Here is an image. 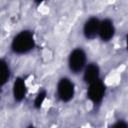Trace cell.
Returning <instances> with one entry per match:
<instances>
[{
  "label": "cell",
  "instance_id": "obj_1",
  "mask_svg": "<svg viewBox=\"0 0 128 128\" xmlns=\"http://www.w3.org/2000/svg\"><path fill=\"white\" fill-rule=\"evenodd\" d=\"M35 45L33 34L29 31H22L18 33L12 40L11 48L17 54H25L33 49Z\"/></svg>",
  "mask_w": 128,
  "mask_h": 128
},
{
  "label": "cell",
  "instance_id": "obj_2",
  "mask_svg": "<svg viewBox=\"0 0 128 128\" xmlns=\"http://www.w3.org/2000/svg\"><path fill=\"white\" fill-rule=\"evenodd\" d=\"M86 63V54L81 48L74 49L68 58V66L69 69L73 73H79L81 72Z\"/></svg>",
  "mask_w": 128,
  "mask_h": 128
},
{
  "label": "cell",
  "instance_id": "obj_3",
  "mask_svg": "<svg viewBox=\"0 0 128 128\" xmlns=\"http://www.w3.org/2000/svg\"><path fill=\"white\" fill-rule=\"evenodd\" d=\"M58 97L63 102L70 101L74 96V84L68 78H62L57 84Z\"/></svg>",
  "mask_w": 128,
  "mask_h": 128
},
{
  "label": "cell",
  "instance_id": "obj_4",
  "mask_svg": "<svg viewBox=\"0 0 128 128\" xmlns=\"http://www.w3.org/2000/svg\"><path fill=\"white\" fill-rule=\"evenodd\" d=\"M104 94H105V85L100 79L89 84L87 96L93 103H96V104L100 103L104 97Z\"/></svg>",
  "mask_w": 128,
  "mask_h": 128
},
{
  "label": "cell",
  "instance_id": "obj_5",
  "mask_svg": "<svg viewBox=\"0 0 128 128\" xmlns=\"http://www.w3.org/2000/svg\"><path fill=\"white\" fill-rule=\"evenodd\" d=\"M99 28L100 21L95 17H91L84 24L83 34L87 39H93L99 34Z\"/></svg>",
  "mask_w": 128,
  "mask_h": 128
},
{
  "label": "cell",
  "instance_id": "obj_6",
  "mask_svg": "<svg viewBox=\"0 0 128 128\" xmlns=\"http://www.w3.org/2000/svg\"><path fill=\"white\" fill-rule=\"evenodd\" d=\"M115 32V28L113 25V22L109 19H105L100 22V28H99V37L102 41H109Z\"/></svg>",
  "mask_w": 128,
  "mask_h": 128
},
{
  "label": "cell",
  "instance_id": "obj_7",
  "mask_svg": "<svg viewBox=\"0 0 128 128\" xmlns=\"http://www.w3.org/2000/svg\"><path fill=\"white\" fill-rule=\"evenodd\" d=\"M99 74H100L99 67L96 64L91 63L85 67L84 73H83V79L86 83L91 84L99 79Z\"/></svg>",
  "mask_w": 128,
  "mask_h": 128
},
{
  "label": "cell",
  "instance_id": "obj_8",
  "mask_svg": "<svg viewBox=\"0 0 128 128\" xmlns=\"http://www.w3.org/2000/svg\"><path fill=\"white\" fill-rule=\"evenodd\" d=\"M26 94V85L22 78H17L13 84V96L16 101H22Z\"/></svg>",
  "mask_w": 128,
  "mask_h": 128
},
{
  "label": "cell",
  "instance_id": "obj_9",
  "mask_svg": "<svg viewBox=\"0 0 128 128\" xmlns=\"http://www.w3.org/2000/svg\"><path fill=\"white\" fill-rule=\"evenodd\" d=\"M10 77V68L6 61H1V83L4 85Z\"/></svg>",
  "mask_w": 128,
  "mask_h": 128
},
{
  "label": "cell",
  "instance_id": "obj_10",
  "mask_svg": "<svg viewBox=\"0 0 128 128\" xmlns=\"http://www.w3.org/2000/svg\"><path fill=\"white\" fill-rule=\"evenodd\" d=\"M45 96H46L45 91H41V92L37 95V97H36V99H35V101H34L35 107H40V106L42 105V103H43V101H44V99H45Z\"/></svg>",
  "mask_w": 128,
  "mask_h": 128
},
{
  "label": "cell",
  "instance_id": "obj_11",
  "mask_svg": "<svg viewBox=\"0 0 128 128\" xmlns=\"http://www.w3.org/2000/svg\"><path fill=\"white\" fill-rule=\"evenodd\" d=\"M110 128H128V123L123 120H118L115 123H113Z\"/></svg>",
  "mask_w": 128,
  "mask_h": 128
},
{
  "label": "cell",
  "instance_id": "obj_12",
  "mask_svg": "<svg viewBox=\"0 0 128 128\" xmlns=\"http://www.w3.org/2000/svg\"><path fill=\"white\" fill-rule=\"evenodd\" d=\"M126 46H127V49H128V35H127V38H126Z\"/></svg>",
  "mask_w": 128,
  "mask_h": 128
},
{
  "label": "cell",
  "instance_id": "obj_13",
  "mask_svg": "<svg viewBox=\"0 0 128 128\" xmlns=\"http://www.w3.org/2000/svg\"><path fill=\"white\" fill-rule=\"evenodd\" d=\"M28 128H35V127H33V126H29Z\"/></svg>",
  "mask_w": 128,
  "mask_h": 128
}]
</instances>
